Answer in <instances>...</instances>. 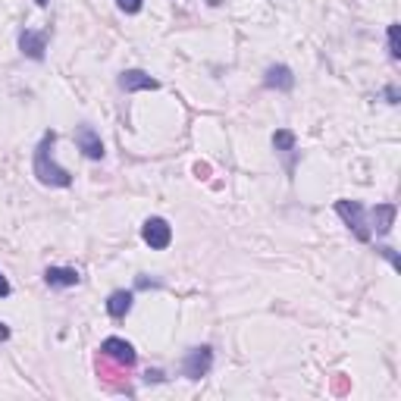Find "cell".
I'll return each mask as SVG.
<instances>
[{"label": "cell", "mask_w": 401, "mask_h": 401, "mask_svg": "<svg viewBox=\"0 0 401 401\" xmlns=\"http://www.w3.org/2000/svg\"><path fill=\"white\" fill-rule=\"evenodd\" d=\"M10 339V326L7 323H0V342H7Z\"/></svg>", "instance_id": "cell-22"}, {"label": "cell", "mask_w": 401, "mask_h": 401, "mask_svg": "<svg viewBox=\"0 0 401 401\" xmlns=\"http://www.w3.org/2000/svg\"><path fill=\"white\" fill-rule=\"evenodd\" d=\"M335 213L345 219V226L354 232V238H358V242H370V235H373V232H370L367 217H364V207H360L358 201H348V197L335 201Z\"/></svg>", "instance_id": "cell-2"}, {"label": "cell", "mask_w": 401, "mask_h": 401, "mask_svg": "<svg viewBox=\"0 0 401 401\" xmlns=\"http://www.w3.org/2000/svg\"><path fill=\"white\" fill-rule=\"evenodd\" d=\"M166 376H164V370H148L144 373V382H164Z\"/></svg>", "instance_id": "cell-18"}, {"label": "cell", "mask_w": 401, "mask_h": 401, "mask_svg": "<svg viewBox=\"0 0 401 401\" xmlns=\"http://www.w3.org/2000/svg\"><path fill=\"white\" fill-rule=\"evenodd\" d=\"M389 57H392V60H401V26L398 22L389 26Z\"/></svg>", "instance_id": "cell-14"}, {"label": "cell", "mask_w": 401, "mask_h": 401, "mask_svg": "<svg viewBox=\"0 0 401 401\" xmlns=\"http://www.w3.org/2000/svg\"><path fill=\"white\" fill-rule=\"evenodd\" d=\"M75 144H79V150H82L88 160H104V141L91 126H79V132H75Z\"/></svg>", "instance_id": "cell-6"}, {"label": "cell", "mask_w": 401, "mask_h": 401, "mask_svg": "<svg viewBox=\"0 0 401 401\" xmlns=\"http://www.w3.org/2000/svg\"><path fill=\"white\" fill-rule=\"evenodd\" d=\"M264 85H266V88H276V91H292L295 88V75H292V69H288V66L276 63V66L266 69Z\"/></svg>", "instance_id": "cell-10"}, {"label": "cell", "mask_w": 401, "mask_h": 401, "mask_svg": "<svg viewBox=\"0 0 401 401\" xmlns=\"http://www.w3.org/2000/svg\"><path fill=\"white\" fill-rule=\"evenodd\" d=\"M395 217H398V207L395 204H376L373 207V229L376 235H389L395 226Z\"/></svg>", "instance_id": "cell-11"}, {"label": "cell", "mask_w": 401, "mask_h": 401, "mask_svg": "<svg viewBox=\"0 0 401 401\" xmlns=\"http://www.w3.org/2000/svg\"><path fill=\"white\" fill-rule=\"evenodd\" d=\"M116 7L123 10V13H129V16H135L138 10L144 7V0H116Z\"/></svg>", "instance_id": "cell-15"}, {"label": "cell", "mask_w": 401, "mask_h": 401, "mask_svg": "<svg viewBox=\"0 0 401 401\" xmlns=\"http://www.w3.org/2000/svg\"><path fill=\"white\" fill-rule=\"evenodd\" d=\"M141 238H144V245L148 248L164 251V248H170V242H173V229L164 217H150V219H144V226H141Z\"/></svg>", "instance_id": "cell-4"}, {"label": "cell", "mask_w": 401, "mask_h": 401, "mask_svg": "<svg viewBox=\"0 0 401 401\" xmlns=\"http://www.w3.org/2000/svg\"><path fill=\"white\" fill-rule=\"evenodd\" d=\"M213 367V348L211 345H201V348H191L182 360V373L188 380H204Z\"/></svg>", "instance_id": "cell-3"}, {"label": "cell", "mask_w": 401, "mask_h": 401, "mask_svg": "<svg viewBox=\"0 0 401 401\" xmlns=\"http://www.w3.org/2000/svg\"><path fill=\"white\" fill-rule=\"evenodd\" d=\"M386 97H389V104H398V88H395V85H389V88H386Z\"/></svg>", "instance_id": "cell-20"}, {"label": "cell", "mask_w": 401, "mask_h": 401, "mask_svg": "<svg viewBox=\"0 0 401 401\" xmlns=\"http://www.w3.org/2000/svg\"><path fill=\"white\" fill-rule=\"evenodd\" d=\"M10 292H13V288H10V279L3 276V273H0V298H7Z\"/></svg>", "instance_id": "cell-19"}, {"label": "cell", "mask_w": 401, "mask_h": 401, "mask_svg": "<svg viewBox=\"0 0 401 401\" xmlns=\"http://www.w3.org/2000/svg\"><path fill=\"white\" fill-rule=\"evenodd\" d=\"M101 354L110 358V360H116V364H123V367H135V360H138L135 348H132L126 339H116V335L101 342Z\"/></svg>", "instance_id": "cell-5"}, {"label": "cell", "mask_w": 401, "mask_h": 401, "mask_svg": "<svg viewBox=\"0 0 401 401\" xmlns=\"http://www.w3.org/2000/svg\"><path fill=\"white\" fill-rule=\"evenodd\" d=\"M35 3H38V7H48V3H50V0H35Z\"/></svg>", "instance_id": "cell-23"}, {"label": "cell", "mask_w": 401, "mask_h": 401, "mask_svg": "<svg viewBox=\"0 0 401 401\" xmlns=\"http://www.w3.org/2000/svg\"><path fill=\"white\" fill-rule=\"evenodd\" d=\"M380 254H382V257H386V260H389V264H392V266H395V270H401V260H398V254H395V251H392V248H380Z\"/></svg>", "instance_id": "cell-16"}, {"label": "cell", "mask_w": 401, "mask_h": 401, "mask_svg": "<svg viewBox=\"0 0 401 401\" xmlns=\"http://www.w3.org/2000/svg\"><path fill=\"white\" fill-rule=\"evenodd\" d=\"M195 173H197V176H201V179H207V173H211V166H207V164H197V166H195Z\"/></svg>", "instance_id": "cell-21"}, {"label": "cell", "mask_w": 401, "mask_h": 401, "mask_svg": "<svg viewBox=\"0 0 401 401\" xmlns=\"http://www.w3.org/2000/svg\"><path fill=\"white\" fill-rule=\"evenodd\" d=\"M44 282H48L50 288H72L82 282V276H79V270H72V266H48V270H44Z\"/></svg>", "instance_id": "cell-9"}, {"label": "cell", "mask_w": 401, "mask_h": 401, "mask_svg": "<svg viewBox=\"0 0 401 401\" xmlns=\"http://www.w3.org/2000/svg\"><path fill=\"white\" fill-rule=\"evenodd\" d=\"M54 144H57V132H44L41 141H38V148H35V176H38V182L41 185H54V188H69L72 185V176H69L63 166H57L54 160Z\"/></svg>", "instance_id": "cell-1"}, {"label": "cell", "mask_w": 401, "mask_h": 401, "mask_svg": "<svg viewBox=\"0 0 401 401\" xmlns=\"http://www.w3.org/2000/svg\"><path fill=\"white\" fill-rule=\"evenodd\" d=\"M132 301H135V295L126 292V288H119V292H113V295L107 298V313H110L113 320H123L126 313L132 311Z\"/></svg>", "instance_id": "cell-12"}, {"label": "cell", "mask_w": 401, "mask_h": 401, "mask_svg": "<svg viewBox=\"0 0 401 401\" xmlns=\"http://www.w3.org/2000/svg\"><path fill=\"white\" fill-rule=\"evenodd\" d=\"M119 88L123 91H157L160 88V82L157 79H150L144 69H126L123 75H119Z\"/></svg>", "instance_id": "cell-7"}, {"label": "cell", "mask_w": 401, "mask_h": 401, "mask_svg": "<svg viewBox=\"0 0 401 401\" xmlns=\"http://www.w3.org/2000/svg\"><path fill=\"white\" fill-rule=\"evenodd\" d=\"M273 148H276L279 154H286V157H288V170H292V157H295V132H288V129L273 132Z\"/></svg>", "instance_id": "cell-13"}, {"label": "cell", "mask_w": 401, "mask_h": 401, "mask_svg": "<svg viewBox=\"0 0 401 401\" xmlns=\"http://www.w3.org/2000/svg\"><path fill=\"white\" fill-rule=\"evenodd\" d=\"M19 48L28 60H44V50H48V32H32V28H26V32L19 35Z\"/></svg>", "instance_id": "cell-8"}, {"label": "cell", "mask_w": 401, "mask_h": 401, "mask_svg": "<svg viewBox=\"0 0 401 401\" xmlns=\"http://www.w3.org/2000/svg\"><path fill=\"white\" fill-rule=\"evenodd\" d=\"M333 392L335 395H345L348 392V380H345V376H335V380H333Z\"/></svg>", "instance_id": "cell-17"}]
</instances>
